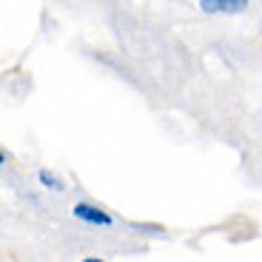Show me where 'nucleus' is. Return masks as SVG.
I'll use <instances>...</instances> for the list:
<instances>
[{
    "instance_id": "nucleus-1",
    "label": "nucleus",
    "mask_w": 262,
    "mask_h": 262,
    "mask_svg": "<svg viewBox=\"0 0 262 262\" xmlns=\"http://www.w3.org/2000/svg\"><path fill=\"white\" fill-rule=\"evenodd\" d=\"M72 216L80 220V223H85V225H97V228H108V225H114V216L108 214L105 208L94 205V203H74L72 205Z\"/></svg>"
},
{
    "instance_id": "nucleus-2",
    "label": "nucleus",
    "mask_w": 262,
    "mask_h": 262,
    "mask_svg": "<svg viewBox=\"0 0 262 262\" xmlns=\"http://www.w3.org/2000/svg\"><path fill=\"white\" fill-rule=\"evenodd\" d=\"M196 6L205 14H243L251 3L248 0H200Z\"/></svg>"
},
{
    "instance_id": "nucleus-3",
    "label": "nucleus",
    "mask_w": 262,
    "mask_h": 262,
    "mask_svg": "<svg viewBox=\"0 0 262 262\" xmlns=\"http://www.w3.org/2000/svg\"><path fill=\"white\" fill-rule=\"evenodd\" d=\"M37 183L43 185V188H49V191H57V194H63V191H66V183L57 177V174H52L49 168H40L37 171Z\"/></svg>"
},
{
    "instance_id": "nucleus-4",
    "label": "nucleus",
    "mask_w": 262,
    "mask_h": 262,
    "mask_svg": "<svg viewBox=\"0 0 262 262\" xmlns=\"http://www.w3.org/2000/svg\"><path fill=\"white\" fill-rule=\"evenodd\" d=\"M131 228L140 231V234H151V236H165L163 225H148V223H131Z\"/></svg>"
},
{
    "instance_id": "nucleus-5",
    "label": "nucleus",
    "mask_w": 262,
    "mask_h": 262,
    "mask_svg": "<svg viewBox=\"0 0 262 262\" xmlns=\"http://www.w3.org/2000/svg\"><path fill=\"white\" fill-rule=\"evenodd\" d=\"M80 262H105V259H100V256H83Z\"/></svg>"
}]
</instances>
